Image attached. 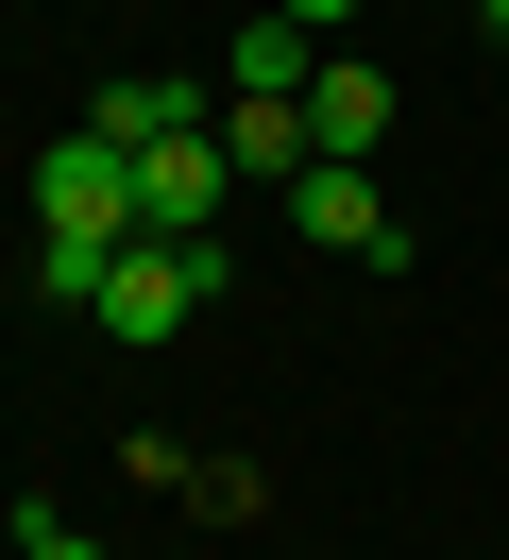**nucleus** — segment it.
Wrapping results in <instances>:
<instances>
[{"mask_svg": "<svg viewBox=\"0 0 509 560\" xmlns=\"http://www.w3.org/2000/svg\"><path fill=\"white\" fill-rule=\"evenodd\" d=\"M34 238H51V272H34V289L85 306L102 255L136 238V153H119V137H51V153H34Z\"/></svg>", "mask_w": 509, "mask_h": 560, "instance_id": "1", "label": "nucleus"}, {"mask_svg": "<svg viewBox=\"0 0 509 560\" xmlns=\"http://www.w3.org/2000/svg\"><path fill=\"white\" fill-rule=\"evenodd\" d=\"M221 289V238H119L102 255V289H85V323L119 357H153V340H187V306Z\"/></svg>", "mask_w": 509, "mask_h": 560, "instance_id": "2", "label": "nucleus"}, {"mask_svg": "<svg viewBox=\"0 0 509 560\" xmlns=\"http://www.w3.org/2000/svg\"><path fill=\"white\" fill-rule=\"evenodd\" d=\"M289 221H305L323 255H357V272H407V221L373 205V171H357V153H305V171H289Z\"/></svg>", "mask_w": 509, "mask_h": 560, "instance_id": "3", "label": "nucleus"}, {"mask_svg": "<svg viewBox=\"0 0 509 560\" xmlns=\"http://www.w3.org/2000/svg\"><path fill=\"white\" fill-rule=\"evenodd\" d=\"M221 119H187V137H153L136 153V238H221Z\"/></svg>", "mask_w": 509, "mask_h": 560, "instance_id": "4", "label": "nucleus"}, {"mask_svg": "<svg viewBox=\"0 0 509 560\" xmlns=\"http://www.w3.org/2000/svg\"><path fill=\"white\" fill-rule=\"evenodd\" d=\"M305 137H323V153H373V137H391V69L323 51V69H305Z\"/></svg>", "mask_w": 509, "mask_h": 560, "instance_id": "5", "label": "nucleus"}, {"mask_svg": "<svg viewBox=\"0 0 509 560\" xmlns=\"http://www.w3.org/2000/svg\"><path fill=\"white\" fill-rule=\"evenodd\" d=\"M187 119H221V103H204V85H170V69H119V85H102V103H85V137H119V153H153V137H187Z\"/></svg>", "mask_w": 509, "mask_h": 560, "instance_id": "6", "label": "nucleus"}, {"mask_svg": "<svg viewBox=\"0 0 509 560\" xmlns=\"http://www.w3.org/2000/svg\"><path fill=\"white\" fill-rule=\"evenodd\" d=\"M323 51H339V35H305V18H271V0H255V18H238V51H221V85H271V103H305V69H323Z\"/></svg>", "mask_w": 509, "mask_h": 560, "instance_id": "7", "label": "nucleus"}, {"mask_svg": "<svg viewBox=\"0 0 509 560\" xmlns=\"http://www.w3.org/2000/svg\"><path fill=\"white\" fill-rule=\"evenodd\" d=\"M221 153H238V171H271V187H289V171H305L323 137H305V103H271V85H221Z\"/></svg>", "mask_w": 509, "mask_h": 560, "instance_id": "8", "label": "nucleus"}, {"mask_svg": "<svg viewBox=\"0 0 509 560\" xmlns=\"http://www.w3.org/2000/svg\"><path fill=\"white\" fill-rule=\"evenodd\" d=\"M271 18H305V35H339V18H357V0H271Z\"/></svg>", "mask_w": 509, "mask_h": 560, "instance_id": "9", "label": "nucleus"}, {"mask_svg": "<svg viewBox=\"0 0 509 560\" xmlns=\"http://www.w3.org/2000/svg\"><path fill=\"white\" fill-rule=\"evenodd\" d=\"M475 18H493V35H509V0H475Z\"/></svg>", "mask_w": 509, "mask_h": 560, "instance_id": "10", "label": "nucleus"}, {"mask_svg": "<svg viewBox=\"0 0 509 560\" xmlns=\"http://www.w3.org/2000/svg\"><path fill=\"white\" fill-rule=\"evenodd\" d=\"M238 18H255V0H238Z\"/></svg>", "mask_w": 509, "mask_h": 560, "instance_id": "11", "label": "nucleus"}]
</instances>
